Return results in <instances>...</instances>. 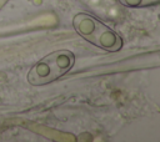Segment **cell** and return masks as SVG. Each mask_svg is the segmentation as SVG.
Returning a JSON list of instances; mask_svg holds the SVG:
<instances>
[{"label": "cell", "instance_id": "1", "mask_svg": "<svg viewBox=\"0 0 160 142\" xmlns=\"http://www.w3.org/2000/svg\"><path fill=\"white\" fill-rule=\"evenodd\" d=\"M75 31L88 42L109 52H116L122 47L121 37L109 26L86 12L76 14L72 19Z\"/></svg>", "mask_w": 160, "mask_h": 142}, {"label": "cell", "instance_id": "3", "mask_svg": "<svg viewBox=\"0 0 160 142\" xmlns=\"http://www.w3.org/2000/svg\"><path fill=\"white\" fill-rule=\"evenodd\" d=\"M122 5L129 7H140V6H148L159 2V0H119Z\"/></svg>", "mask_w": 160, "mask_h": 142}, {"label": "cell", "instance_id": "2", "mask_svg": "<svg viewBox=\"0 0 160 142\" xmlns=\"http://www.w3.org/2000/svg\"><path fill=\"white\" fill-rule=\"evenodd\" d=\"M75 64V56L69 50H56L40 61L28 72V82L34 86L52 82L65 75Z\"/></svg>", "mask_w": 160, "mask_h": 142}]
</instances>
